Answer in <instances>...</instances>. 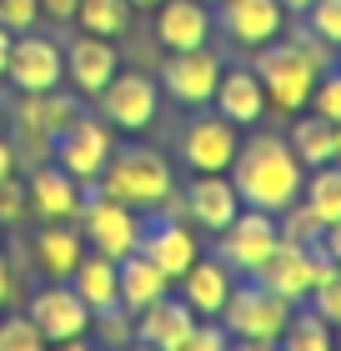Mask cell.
Masks as SVG:
<instances>
[{
  "label": "cell",
  "mask_w": 341,
  "mask_h": 351,
  "mask_svg": "<svg viewBox=\"0 0 341 351\" xmlns=\"http://www.w3.org/2000/svg\"><path fill=\"white\" fill-rule=\"evenodd\" d=\"M231 186L241 206H256V211H271L281 216L291 201H301V161L286 141L276 136H256L251 146H236V161H231Z\"/></svg>",
  "instance_id": "6da1fadb"
},
{
  "label": "cell",
  "mask_w": 341,
  "mask_h": 351,
  "mask_svg": "<svg viewBox=\"0 0 341 351\" xmlns=\"http://www.w3.org/2000/svg\"><path fill=\"white\" fill-rule=\"evenodd\" d=\"M95 191L110 196V201H121V206H131V211H156V206L171 196V166L161 161L156 151H145V146L110 151Z\"/></svg>",
  "instance_id": "7a4b0ae2"
},
{
  "label": "cell",
  "mask_w": 341,
  "mask_h": 351,
  "mask_svg": "<svg viewBox=\"0 0 341 351\" xmlns=\"http://www.w3.org/2000/svg\"><path fill=\"white\" fill-rule=\"evenodd\" d=\"M256 81H261L266 90V106H276L281 116H291V110H301L306 101H311V90L321 81V71L306 60L291 40H266L256 45Z\"/></svg>",
  "instance_id": "3957f363"
},
{
  "label": "cell",
  "mask_w": 341,
  "mask_h": 351,
  "mask_svg": "<svg viewBox=\"0 0 341 351\" xmlns=\"http://www.w3.org/2000/svg\"><path fill=\"white\" fill-rule=\"evenodd\" d=\"M291 311H296V301H286V296L266 291L261 281H251V286H231V296L221 306V322L246 346H276L286 322H291Z\"/></svg>",
  "instance_id": "277c9868"
},
{
  "label": "cell",
  "mask_w": 341,
  "mask_h": 351,
  "mask_svg": "<svg viewBox=\"0 0 341 351\" xmlns=\"http://www.w3.org/2000/svg\"><path fill=\"white\" fill-rule=\"evenodd\" d=\"M331 271V256L321 251V241L316 246H296V241H276V251L251 271L256 281L266 286V291H276V296H286V301H306L311 296V286L321 281Z\"/></svg>",
  "instance_id": "5b68a950"
},
{
  "label": "cell",
  "mask_w": 341,
  "mask_h": 351,
  "mask_svg": "<svg viewBox=\"0 0 341 351\" xmlns=\"http://www.w3.org/2000/svg\"><path fill=\"white\" fill-rule=\"evenodd\" d=\"M80 236H86L101 256L121 261L141 246V211H131V206H121V201H110V196L95 191L91 201H80Z\"/></svg>",
  "instance_id": "8992f818"
},
{
  "label": "cell",
  "mask_w": 341,
  "mask_h": 351,
  "mask_svg": "<svg viewBox=\"0 0 341 351\" xmlns=\"http://www.w3.org/2000/svg\"><path fill=\"white\" fill-rule=\"evenodd\" d=\"M30 322L40 326V337L45 341H60V346H80L86 341V331H91V306L75 296V286L66 281H56V286H45V291L30 296Z\"/></svg>",
  "instance_id": "52a82bcc"
},
{
  "label": "cell",
  "mask_w": 341,
  "mask_h": 351,
  "mask_svg": "<svg viewBox=\"0 0 341 351\" xmlns=\"http://www.w3.org/2000/svg\"><path fill=\"white\" fill-rule=\"evenodd\" d=\"M276 241H281V231H276V216L246 206V211H236V216L221 226V261L251 276V271L276 251Z\"/></svg>",
  "instance_id": "ba28073f"
},
{
  "label": "cell",
  "mask_w": 341,
  "mask_h": 351,
  "mask_svg": "<svg viewBox=\"0 0 341 351\" xmlns=\"http://www.w3.org/2000/svg\"><path fill=\"white\" fill-rule=\"evenodd\" d=\"M51 151H56V166L60 171H71L75 181H95L101 176V166L110 161V131H106V121H95V116H80L75 110V121L51 141Z\"/></svg>",
  "instance_id": "9c48e42d"
},
{
  "label": "cell",
  "mask_w": 341,
  "mask_h": 351,
  "mask_svg": "<svg viewBox=\"0 0 341 351\" xmlns=\"http://www.w3.org/2000/svg\"><path fill=\"white\" fill-rule=\"evenodd\" d=\"M95 95H101L106 125H116V131H145L156 121V81L141 71H116Z\"/></svg>",
  "instance_id": "30bf717a"
},
{
  "label": "cell",
  "mask_w": 341,
  "mask_h": 351,
  "mask_svg": "<svg viewBox=\"0 0 341 351\" xmlns=\"http://www.w3.org/2000/svg\"><path fill=\"white\" fill-rule=\"evenodd\" d=\"M5 75L15 81V90H56V86H60V75H66V56H60V45H56V40L21 30V36L10 40Z\"/></svg>",
  "instance_id": "8fae6325"
},
{
  "label": "cell",
  "mask_w": 341,
  "mask_h": 351,
  "mask_svg": "<svg viewBox=\"0 0 341 351\" xmlns=\"http://www.w3.org/2000/svg\"><path fill=\"white\" fill-rule=\"evenodd\" d=\"M161 81H166V90L176 95V101L186 106H206L211 90H216L221 81V60L206 51V45H191V51H171L166 66H161Z\"/></svg>",
  "instance_id": "7c38bea8"
},
{
  "label": "cell",
  "mask_w": 341,
  "mask_h": 351,
  "mask_svg": "<svg viewBox=\"0 0 341 351\" xmlns=\"http://www.w3.org/2000/svg\"><path fill=\"white\" fill-rule=\"evenodd\" d=\"M236 146H241L236 125L226 116H201V121H191L186 136H181V156H186L191 171H231Z\"/></svg>",
  "instance_id": "4fadbf2b"
},
{
  "label": "cell",
  "mask_w": 341,
  "mask_h": 351,
  "mask_svg": "<svg viewBox=\"0 0 341 351\" xmlns=\"http://www.w3.org/2000/svg\"><path fill=\"white\" fill-rule=\"evenodd\" d=\"M191 326H196V311L176 296H156L151 306L136 311V337L145 346H161V351H186Z\"/></svg>",
  "instance_id": "5bb4252c"
},
{
  "label": "cell",
  "mask_w": 341,
  "mask_h": 351,
  "mask_svg": "<svg viewBox=\"0 0 341 351\" xmlns=\"http://www.w3.org/2000/svg\"><path fill=\"white\" fill-rule=\"evenodd\" d=\"M236 211H241V196L226 181V171H196V181L186 186V216L206 231H221Z\"/></svg>",
  "instance_id": "9a60e30c"
},
{
  "label": "cell",
  "mask_w": 341,
  "mask_h": 351,
  "mask_svg": "<svg viewBox=\"0 0 341 351\" xmlns=\"http://www.w3.org/2000/svg\"><path fill=\"white\" fill-rule=\"evenodd\" d=\"M75 101L71 95H56V90H21V136L36 141V146H51V141L66 131V125L75 121Z\"/></svg>",
  "instance_id": "2e32d148"
},
{
  "label": "cell",
  "mask_w": 341,
  "mask_h": 351,
  "mask_svg": "<svg viewBox=\"0 0 341 351\" xmlns=\"http://www.w3.org/2000/svg\"><path fill=\"white\" fill-rule=\"evenodd\" d=\"M156 40L166 51H191L211 40V15L206 0H161L156 5Z\"/></svg>",
  "instance_id": "e0dca14e"
},
{
  "label": "cell",
  "mask_w": 341,
  "mask_h": 351,
  "mask_svg": "<svg viewBox=\"0 0 341 351\" xmlns=\"http://www.w3.org/2000/svg\"><path fill=\"white\" fill-rule=\"evenodd\" d=\"M116 71H121V60H116V45H110L106 36H91V30H80V36L71 40V51H66V75L75 81V90L95 95Z\"/></svg>",
  "instance_id": "ac0fdd59"
},
{
  "label": "cell",
  "mask_w": 341,
  "mask_h": 351,
  "mask_svg": "<svg viewBox=\"0 0 341 351\" xmlns=\"http://www.w3.org/2000/svg\"><path fill=\"white\" fill-rule=\"evenodd\" d=\"M141 251H145V256H151V261L176 281L191 261L201 256V241L186 231V221H181V216H166V221H156L151 231H141Z\"/></svg>",
  "instance_id": "d6986e66"
},
{
  "label": "cell",
  "mask_w": 341,
  "mask_h": 351,
  "mask_svg": "<svg viewBox=\"0 0 341 351\" xmlns=\"http://www.w3.org/2000/svg\"><path fill=\"white\" fill-rule=\"evenodd\" d=\"M25 201L36 206V211L45 221H75L80 216V181L71 171H60V166H40L36 176H30V186H25Z\"/></svg>",
  "instance_id": "ffe728a7"
},
{
  "label": "cell",
  "mask_w": 341,
  "mask_h": 351,
  "mask_svg": "<svg viewBox=\"0 0 341 351\" xmlns=\"http://www.w3.org/2000/svg\"><path fill=\"white\" fill-rule=\"evenodd\" d=\"M116 281H121V311H126V316H136L141 306H151L156 296L171 291V276H166L151 256H145L141 246L131 251V256L116 261Z\"/></svg>",
  "instance_id": "44dd1931"
},
{
  "label": "cell",
  "mask_w": 341,
  "mask_h": 351,
  "mask_svg": "<svg viewBox=\"0 0 341 351\" xmlns=\"http://www.w3.org/2000/svg\"><path fill=\"white\" fill-rule=\"evenodd\" d=\"M181 301L196 316H221V306H226V296H231V271H226V261H191L181 276Z\"/></svg>",
  "instance_id": "7402d4cb"
},
{
  "label": "cell",
  "mask_w": 341,
  "mask_h": 351,
  "mask_svg": "<svg viewBox=\"0 0 341 351\" xmlns=\"http://www.w3.org/2000/svg\"><path fill=\"white\" fill-rule=\"evenodd\" d=\"M281 0H226V10H221V21L226 30H231V40L241 45H266L281 36Z\"/></svg>",
  "instance_id": "603a6c76"
},
{
  "label": "cell",
  "mask_w": 341,
  "mask_h": 351,
  "mask_svg": "<svg viewBox=\"0 0 341 351\" xmlns=\"http://www.w3.org/2000/svg\"><path fill=\"white\" fill-rule=\"evenodd\" d=\"M211 101H216V110L231 125H251V121H261V110H266V90L256 81V71H221Z\"/></svg>",
  "instance_id": "cb8c5ba5"
},
{
  "label": "cell",
  "mask_w": 341,
  "mask_h": 351,
  "mask_svg": "<svg viewBox=\"0 0 341 351\" xmlns=\"http://www.w3.org/2000/svg\"><path fill=\"white\" fill-rule=\"evenodd\" d=\"M80 256H86V236H80L71 221H51L45 231H36V266L51 281H66L80 266Z\"/></svg>",
  "instance_id": "d4e9b609"
},
{
  "label": "cell",
  "mask_w": 341,
  "mask_h": 351,
  "mask_svg": "<svg viewBox=\"0 0 341 351\" xmlns=\"http://www.w3.org/2000/svg\"><path fill=\"white\" fill-rule=\"evenodd\" d=\"M71 281H75V296L86 301L91 311H110V306H121V281H116V261L110 256H80V266L71 271Z\"/></svg>",
  "instance_id": "484cf974"
},
{
  "label": "cell",
  "mask_w": 341,
  "mask_h": 351,
  "mask_svg": "<svg viewBox=\"0 0 341 351\" xmlns=\"http://www.w3.org/2000/svg\"><path fill=\"white\" fill-rule=\"evenodd\" d=\"M291 151H296V161H301V171H316V166H327V161H336V125L327 121V116H296L291 121V141H286Z\"/></svg>",
  "instance_id": "4316f807"
},
{
  "label": "cell",
  "mask_w": 341,
  "mask_h": 351,
  "mask_svg": "<svg viewBox=\"0 0 341 351\" xmlns=\"http://www.w3.org/2000/svg\"><path fill=\"white\" fill-rule=\"evenodd\" d=\"M71 21H80V30H91V36L116 40V36H126V25H131V5H126V0H75Z\"/></svg>",
  "instance_id": "83f0119b"
},
{
  "label": "cell",
  "mask_w": 341,
  "mask_h": 351,
  "mask_svg": "<svg viewBox=\"0 0 341 351\" xmlns=\"http://www.w3.org/2000/svg\"><path fill=\"white\" fill-rule=\"evenodd\" d=\"M281 341H286V351H331L336 331H331L327 316H316V311H291Z\"/></svg>",
  "instance_id": "f1b7e54d"
},
{
  "label": "cell",
  "mask_w": 341,
  "mask_h": 351,
  "mask_svg": "<svg viewBox=\"0 0 341 351\" xmlns=\"http://www.w3.org/2000/svg\"><path fill=\"white\" fill-rule=\"evenodd\" d=\"M306 206L327 221H341V166L336 161H327V166H316L311 171V181H306Z\"/></svg>",
  "instance_id": "f546056e"
},
{
  "label": "cell",
  "mask_w": 341,
  "mask_h": 351,
  "mask_svg": "<svg viewBox=\"0 0 341 351\" xmlns=\"http://www.w3.org/2000/svg\"><path fill=\"white\" fill-rule=\"evenodd\" d=\"M281 241H296V246H316L321 241V231H327V221H321L311 206H301V201H291L286 211H281Z\"/></svg>",
  "instance_id": "4dcf8cb0"
},
{
  "label": "cell",
  "mask_w": 341,
  "mask_h": 351,
  "mask_svg": "<svg viewBox=\"0 0 341 351\" xmlns=\"http://www.w3.org/2000/svg\"><path fill=\"white\" fill-rule=\"evenodd\" d=\"M40 346H45V337L25 311H15V316L0 322V351H40Z\"/></svg>",
  "instance_id": "1f68e13d"
},
{
  "label": "cell",
  "mask_w": 341,
  "mask_h": 351,
  "mask_svg": "<svg viewBox=\"0 0 341 351\" xmlns=\"http://www.w3.org/2000/svg\"><path fill=\"white\" fill-rule=\"evenodd\" d=\"M311 311L327 316L331 326H341V266H331L327 276L311 286Z\"/></svg>",
  "instance_id": "d6a6232c"
},
{
  "label": "cell",
  "mask_w": 341,
  "mask_h": 351,
  "mask_svg": "<svg viewBox=\"0 0 341 351\" xmlns=\"http://www.w3.org/2000/svg\"><path fill=\"white\" fill-rule=\"evenodd\" d=\"M311 30L327 45H341V0H311Z\"/></svg>",
  "instance_id": "836d02e7"
},
{
  "label": "cell",
  "mask_w": 341,
  "mask_h": 351,
  "mask_svg": "<svg viewBox=\"0 0 341 351\" xmlns=\"http://www.w3.org/2000/svg\"><path fill=\"white\" fill-rule=\"evenodd\" d=\"M36 21H40V0H0V25H5L10 36L36 30Z\"/></svg>",
  "instance_id": "e575fe53"
},
{
  "label": "cell",
  "mask_w": 341,
  "mask_h": 351,
  "mask_svg": "<svg viewBox=\"0 0 341 351\" xmlns=\"http://www.w3.org/2000/svg\"><path fill=\"white\" fill-rule=\"evenodd\" d=\"M311 110H316V116H327L331 125H341V71L327 75V81H316V90H311Z\"/></svg>",
  "instance_id": "d590c367"
},
{
  "label": "cell",
  "mask_w": 341,
  "mask_h": 351,
  "mask_svg": "<svg viewBox=\"0 0 341 351\" xmlns=\"http://www.w3.org/2000/svg\"><path fill=\"white\" fill-rule=\"evenodd\" d=\"M91 322H95V331H101V341H110V346H121L126 337H131V322H126V311H121V306H110V311H95Z\"/></svg>",
  "instance_id": "8d00e7d4"
},
{
  "label": "cell",
  "mask_w": 341,
  "mask_h": 351,
  "mask_svg": "<svg viewBox=\"0 0 341 351\" xmlns=\"http://www.w3.org/2000/svg\"><path fill=\"white\" fill-rule=\"evenodd\" d=\"M21 216H25V186L5 176L0 181V221H21Z\"/></svg>",
  "instance_id": "74e56055"
},
{
  "label": "cell",
  "mask_w": 341,
  "mask_h": 351,
  "mask_svg": "<svg viewBox=\"0 0 341 351\" xmlns=\"http://www.w3.org/2000/svg\"><path fill=\"white\" fill-rule=\"evenodd\" d=\"M321 251L331 256V266H341V221H331V226L321 231Z\"/></svg>",
  "instance_id": "f35d334b"
},
{
  "label": "cell",
  "mask_w": 341,
  "mask_h": 351,
  "mask_svg": "<svg viewBox=\"0 0 341 351\" xmlns=\"http://www.w3.org/2000/svg\"><path fill=\"white\" fill-rule=\"evenodd\" d=\"M10 301H15V271L5 261V251H0V306H10Z\"/></svg>",
  "instance_id": "ab89813d"
},
{
  "label": "cell",
  "mask_w": 341,
  "mask_h": 351,
  "mask_svg": "<svg viewBox=\"0 0 341 351\" xmlns=\"http://www.w3.org/2000/svg\"><path fill=\"white\" fill-rule=\"evenodd\" d=\"M40 15H51V21H71L75 0H40Z\"/></svg>",
  "instance_id": "60d3db41"
},
{
  "label": "cell",
  "mask_w": 341,
  "mask_h": 351,
  "mask_svg": "<svg viewBox=\"0 0 341 351\" xmlns=\"http://www.w3.org/2000/svg\"><path fill=\"white\" fill-rule=\"evenodd\" d=\"M5 176H15V146L0 136V181H5Z\"/></svg>",
  "instance_id": "b9f144b4"
},
{
  "label": "cell",
  "mask_w": 341,
  "mask_h": 351,
  "mask_svg": "<svg viewBox=\"0 0 341 351\" xmlns=\"http://www.w3.org/2000/svg\"><path fill=\"white\" fill-rule=\"evenodd\" d=\"M10 40H15V36L0 25V75H5V60H10Z\"/></svg>",
  "instance_id": "7bdbcfd3"
},
{
  "label": "cell",
  "mask_w": 341,
  "mask_h": 351,
  "mask_svg": "<svg viewBox=\"0 0 341 351\" xmlns=\"http://www.w3.org/2000/svg\"><path fill=\"white\" fill-rule=\"evenodd\" d=\"M126 5H136V10H156L161 0H126Z\"/></svg>",
  "instance_id": "ee69618b"
},
{
  "label": "cell",
  "mask_w": 341,
  "mask_h": 351,
  "mask_svg": "<svg viewBox=\"0 0 341 351\" xmlns=\"http://www.w3.org/2000/svg\"><path fill=\"white\" fill-rule=\"evenodd\" d=\"M311 0H281V10H306Z\"/></svg>",
  "instance_id": "f6af8a7d"
},
{
  "label": "cell",
  "mask_w": 341,
  "mask_h": 351,
  "mask_svg": "<svg viewBox=\"0 0 341 351\" xmlns=\"http://www.w3.org/2000/svg\"><path fill=\"white\" fill-rule=\"evenodd\" d=\"M336 166H341V125H336Z\"/></svg>",
  "instance_id": "bcb514c9"
},
{
  "label": "cell",
  "mask_w": 341,
  "mask_h": 351,
  "mask_svg": "<svg viewBox=\"0 0 341 351\" xmlns=\"http://www.w3.org/2000/svg\"><path fill=\"white\" fill-rule=\"evenodd\" d=\"M331 331H336V346H341V326H331Z\"/></svg>",
  "instance_id": "7dc6e473"
},
{
  "label": "cell",
  "mask_w": 341,
  "mask_h": 351,
  "mask_svg": "<svg viewBox=\"0 0 341 351\" xmlns=\"http://www.w3.org/2000/svg\"><path fill=\"white\" fill-rule=\"evenodd\" d=\"M206 5H211V0H206Z\"/></svg>",
  "instance_id": "c3c4849f"
}]
</instances>
